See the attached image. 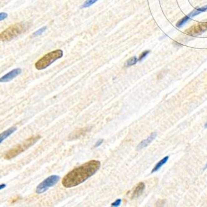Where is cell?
Wrapping results in <instances>:
<instances>
[{
    "label": "cell",
    "instance_id": "cell-1",
    "mask_svg": "<svg viewBox=\"0 0 207 207\" xmlns=\"http://www.w3.org/2000/svg\"><path fill=\"white\" fill-rule=\"evenodd\" d=\"M101 163L97 160H90L69 172L62 179L64 187L72 188L84 182L100 169Z\"/></svg>",
    "mask_w": 207,
    "mask_h": 207
},
{
    "label": "cell",
    "instance_id": "cell-2",
    "mask_svg": "<svg viewBox=\"0 0 207 207\" xmlns=\"http://www.w3.org/2000/svg\"><path fill=\"white\" fill-rule=\"evenodd\" d=\"M41 138V136L36 135L31 136V138L26 139L23 143L17 145L13 149L7 151L4 154V158L7 160H10L16 156L19 155L21 153L24 152L30 147L33 146L38 140Z\"/></svg>",
    "mask_w": 207,
    "mask_h": 207
},
{
    "label": "cell",
    "instance_id": "cell-3",
    "mask_svg": "<svg viewBox=\"0 0 207 207\" xmlns=\"http://www.w3.org/2000/svg\"><path fill=\"white\" fill-rule=\"evenodd\" d=\"M28 24L24 23H16L11 26L0 34L1 41H9L16 38L22 33H24L27 29Z\"/></svg>",
    "mask_w": 207,
    "mask_h": 207
},
{
    "label": "cell",
    "instance_id": "cell-4",
    "mask_svg": "<svg viewBox=\"0 0 207 207\" xmlns=\"http://www.w3.org/2000/svg\"><path fill=\"white\" fill-rule=\"evenodd\" d=\"M63 56V51L60 49L55 50L46 54L44 57L40 58L35 64L36 68L41 70L46 68L53 62Z\"/></svg>",
    "mask_w": 207,
    "mask_h": 207
},
{
    "label": "cell",
    "instance_id": "cell-5",
    "mask_svg": "<svg viewBox=\"0 0 207 207\" xmlns=\"http://www.w3.org/2000/svg\"><path fill=\"white\" fill-rule=\"evenodd\" d=\"M60 180V177L53 175L49 177L42 182L36 188V193L38 194L46 192L50 187L55 185Z\"/></svg>",
    "mask_w": 207,
    "mask_h": 207
},
{
    "label": "cell",
    "instance_id": "cell-6",
    "mask_svg": "<svg viewBox=\"0 0 207 207\" xmlns=\"http://www.w3.org/2000/svg\"><path fill=\"white\" fill-rule=\"evenodd\" d=\"M207 30V23H202L197 25H194L190 27L189 29L186 30L185 33L189 35L196 36L201 35L202 33L205 32Z\"/></svg>",
    "mask_w": 207,
    "mask_h": 207
},
{
    "label": "cell",
    "instance_id": "cell-7",
    "mask_svg": "<svg viewBox=\"0 0 207 207\" xmlns=\"http://www.w3.org/2000/svg\"><path fill=\"white\" fill-rule=\"evenodd\" d=\"M21 73V69L20 68L14 69L11 72H9V73H8L7 74L4 75L3 77H1L0 81L1 82H7L11 81V80L16 77L18 75H19Z\"/></svg>",
    "mask_w": 207,
    "mask_h": 207
},
{
    "label": "cell",
    "instance_id": "cell-8",
    "mask_svg": "<svg viewBox=\"0 0 207 207\" xmlns=\"http://www.w3.org/2000/svg\"><path fill=\"white\" fill-rule=\"evenodd\" d=\"M156 136H157V133L155 132L153 133L147 139L143 140L139 144V145L137 147V149L141 150V149L146 148V146H148L155 139Z\"/></svg>",
    "mask_w": 207,
    "mask_h": 207
},
{
    "label": "cell",
    "instance_id": "cell-9",
    "mask_svg": "<svg viewBox=\"0 0 207 207\" xmlns=\"http://www.w3.org/2000/svg\"><path fill=\"white\" fill-rule=\"evenodd\" d=\"M144 189H145L144 184L143 182L139 183L137 185V186L135 187V189L133 192L132 199H135V198H137L139 196H140L143 194Z\"/></svg>",
    "mask_w": 207,
    "mask_h": 207
},
{
    "label": "cell",
    "instance_id": "cell-10",
    "mask_svg": "<svg viewBox=\"0 0 207 207\" xmlns=\"http://www.w3.org/2000/svg\"><path fill=\"white\" fill-rule=\"evenodd\" d=\"M16 127H12L9 129H8V130L5 131L4 132H3V133L1 134V137H0V141L1 143L6 139L7 138L8 136H9L11 134H13L14 131H16Z\"/></svg>",
    "mask_w": 207,
    "mask_h": 207
},
{
    "label": "cell",
    "instance_id": "cell-11",
    "mask_svg": "<svg viewBox=\"0 0 207 207\" xmlns=\"http://www.w3.org/2000/svg\"><path fill=\"white\" fill-rule=\"evenodd\" d=\"M168 159H169V156H166V157H165L164 158H163L162 160H160L156 165H155V167H154V168L153 169V170H152V172H151V173H154V172H156V171H157V170H159L167 162V160H168Z\"/></svg>",
    "mask_w": 207,
    "mask_h": 207
},
{
    "label": "cell",
    "instance_id": "cell-12",
    "mask_svg": "<svg viewBox=\"0 0 207 207\" xmlns=\"http://www.w3.org/2000/svg\"><path fill=\"white\" fill-rule=\"evenodd\" d=\"M207 10V5H206V6L202 7V8H198V9H196L194 10L190 14H189V16L190 18H193V17H194V16H197V15L200 14V13H202V12H205V11H206Z\"/></svg>",
    "mask_w": 207,
    "mask_h": 207
},
{
    "label": "cell",
    "instance_id": "cell-13",
    "mask_svg": "<svg viewBox=\"0 0 207 207\" xmlns=\"http://www.w3.org/2000/svg\"><path fill=\"white\" fill-rule=\"evenodd\" d=\"M138 58L136 57H133L131 58H130L129 59H128L127 60V62L125 63V66L126 67H130L131 65H133L134 64H136L138 62Z\"/></svg>",
    "mask_w": 207,
    "mask_h": 207
},
{
    "label": "cell",
    "instance_id": "cell-14",
    "mask_svg": "<svg viewBox=\"0 0 207 207\" xmlns=\"http://www.w3.org/2000/svg\"><path fill=\"white\" fill-rule=\"evenodd\" d=\"M190 16H189V15H187V16H185L184 18H183L182 19H180L178 23H177V28H181L182 26H183L188 21H189V19H190Z\"/></svg>",
    "mask_w": 207,
    "mask_h": 207
},
{
    "label": "cell",
    "instance_id": "cell-15",
    "mask_svg": "<svg viewBox=\"0 0 207 207\" xmlns=\"http://www.w3.org/2000/svg\"><path fill=\"white\" fill-rule=\"evenodd\" d=\"M98 0H87L80 7L81 8H85L87 7L90 6L91 5L95 4Z\"/></svg>",
    "mask_w": 207,
    "mask_h": 207
},
{
    "label": "cell",
    "instance_id": "cell-16",
    "mask_svg": "<svg viewBox=\"0 0 207 207\" xmlns=\"http://www.w3.org/2000/svg\"><path fill=\"white\" fill-rule=\"evenodd\" d=\"M46 29H47V28H46V26H44V27H43V28H41V29H38V31H36V32H34V33H33V37H36V36H40V35H41L43 33H44V32L46 31Z\"/></svg>",
    "mask_w": 207,
    "mask_h": 207
},
{
    "label": "cell",
    "instance_id": "cell-17",
    "mask_svg": "<svg viewBox=\"0 0 207 207\" xmlns=\"http://www.w3.org/2000/svg\"><path fill=\"white\" fill-rule=\"evenodd\" d=\"M86 131H87V130H85L84 129H80V130H78L77 131H76L75 133L74 134V135H73V136H75V138H78V136H80L84 134Z\"/></svg>",
    "mask_w": 207,
    "mask_h": 207
},
{
    "label": "cell",
    "instance_id": "cell-18",
    "mask_svg": "<svg viewBox=\"0 0 207 207\" xmlns=\"http://www.w3.org/2000/svg\"><path fill=\"white\" fill-rule=\"evenodd\" d=\"M149 52H150V51H144V52H143L141 54V55L139 56V61H142L149 53Z\"/></svg>",
    "mask_w": 207,
    "mask_h": 207
},
{
    "label": "cell",
    "instance_id": "cell-19",
    "mask_svg": "<svg viewBox=\"0 0 207 207\" xmlns=\"http://www.w3.org/2000/svg\"><path fill=\"white\" fill-rule=\"evenodd\" d=\"M121 203V199H118V200H116L114 203H113L111 204V206L112 207H118V206L120 205Z\"/></svg>",
    "mask_w": 207,
    "mask_h": 207
},
{
    "label": "cell",
    "instance_id": "cell-20",
    "mask_svg": "<svg viewBox=\"0 0 207 207\" xmlns=\"http://www.w3.org/2000/svg\"><path fill=\"white\" fill-rule=\"evenodd\" d=\"M8 17V14L6 13H1L0 14V21H2L4 20Z\"/></svg>",
    "mask_w": 207,
    "mask_h": 207
},
{
    "label": "cell",
    "instance_id": "cell-21",
    "mask_svg": "<svg viewBox=\"0 0 207 207\" xmlns=\"http://www.w3.org/2000/svg\"><path fill=\"white\" fill-rule=\"evenodd\" d=\"M103 142H104V140L103 139H100V140H99L96 144H95V148H97V147H98V146H100L102 143H103Z\"/></svg>",
    "mask_w": 207,
    "mask_h": 207
},
{
    "label": "cell",
    "instance_id": "cell-22",
    "mask_svg": "<svg viewBox=\"0 0 207 207\" xmlns=\"http://www.w3.org/2000/svg\"><path fill=\"white\" fill-rule=\"evenodd\" d=\"M5 187H6V185H5V184H1V186H0V189L2 190V189H3Z\"/></svg>",
    "mask_w": 207,
    "mask_h": 207
},
{
    "label": "cell",
    "instance_id": "cell-23",
    "mask_svg": "<svg viewBox=\"0 0 207 207\" xmlns=\"http://www.w3.org/2000/svg\"><path fill=\"white\" fill-rule=\"evenodd\" d=\"M205 128H207V122L205 123Z\"/></svg>",
    "mask_w": 207,
    "mask_h": 207
},
{
    "label": "cell",
    "instance_id": "cell-24",
    "mask_svg": "<svg viewBox=\"0 0 207 207\" xmlns=\"http://www.w3.org/2000/svg\"><path fill=\"white\" fill-rule=\"evenodd\" d=\"M206 168H207V164H206V165H205V168H204V169H205Z\"/></svg>",
    "mask_w": 207,
    "mask_h": 207
}]
</instances>
